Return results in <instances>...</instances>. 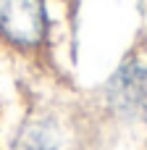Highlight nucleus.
<instances>
[{
  "instance_id": "nucleus-4",
  "label": "nucleus",
  "mask_w": 147,
  "mask_h": 150,
  "mask_svg": "<svg viewBox=\"0 0 147 150\" xmlns=\"http://www.w3.org/2000/svg\"><path fill=\"white\" fill-rule=\"evenodd\" d=\"M142 53L147 55V34H145V40H142Z\"/></svg>"
},
{
  "instance_id": "nucleus-1",
  "label": "nucleus",
  "mask_w": 147,
  "mask_h": 150,
  "mask_svg": "<svg viewBox=\"0 0 147 150\" xmlns=\"http://www.w3.org/2000/svg\"><path fill=\"white\" fill-rule=\"evenodd\" d=\"M47 0H0V45L18 58H42L50 47Z\"/></svg>"
},
{
  "instance_id": "nucleus-3",
  "label": "nucleus",
  "mask_w": 147,
  "mask_h": 150,
  "mask_svg": "<svg viewBox=\"0 0 147 150\" xmlns=\"http://www.w3.org/2000/svg\"><path fill=\"white\" fill-rule=\"evenodd\" d=\"M71 134L74 132L60 111L34 108L24 113L5 150H68Z\"/></svg>"
},
{
  "instance_id": "nucleus-2",
  "label": "nucleus",
  "mask_w": 147,
  "mask_h": 150,
  "mask_svg": "<svg viewBox=\"0 0 147 150\" xmlns=\"http://www.w3.org/2000/svg\"><path fill=\"white\" fill-rule=\"evenodd\" d=\"M100 111L126 127H147V61L126 58L100 87Z\"/></svg>"
}]
</instances>
